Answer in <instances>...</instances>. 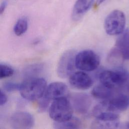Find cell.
Returning <instances> with one entry per match:
<instances>
[{"mask_svg":"<svg viewBox=\"0 0 129 129\" xmlns=\"http://www.w3.org/2000/svg\"><path fill=\"white\" fill-rule=\"evenodd\" d=\"M14 73V69L9 65L1 63L0 65V77L5 78L12 76Z\"/></svg>","mask_w":129,"mask_h":129,"instance_id":"obj_20","label":"cell"},{"mask_svg":"<svg viewBox=\"0 0 129 129\" xmlns=\"http://www.w3.org/2000/svg\"><path fill=\"white\" fill-rule=\"evenodd\" d=\"M91 94L95 98L104 101L110 100L114 96L113 89L109 88L101 83L92 89Z\"/></svg>","mask_w":129,"mask_h":129,"instance_id":"obj_15","label":"cell"},{"mask_svg":"<svg viewBox=\"0 0 129 129\" xmlns=\"http://www.w3.org/2000/svg\"><path fill=\"white\" fill-rule=\"evenodd\" d=\"M81 122L77 118L72 117L62 122H56L54 124L55 129H79L81 127Z\"/></svg>","mask_w":129,"mask_h":129,"instance_id":"obj_16","label":"cell"},{"mask_svg":"<svg viewBox=\"0 0 129 129\" xmlns=\"http://www.w3.org/2000/svg\"><path fill=\"white\" fill-rule=\"evenodd\" d=\"M10 124L13 129H31L34 125V120L30 113L20 111L12 115Z\"/></svg>","mask_w":129,"mask_h":129,"instance_id":"obj_8","label":"cell"},{"mask_svg":"<svg viewBox=\"0 0 129 129\" xmlns=\"http://www.w3.org/2000/svg\"><path fill=\"white\" fill-rule=\"evenodd\" d=\"M106 0H96V5L97 6H99L101 4H102L103 3H104Z\"/></svg>","mask_w":129,"mask_h":129,"instance_id":"obj_25","label":"cell"},{"mask_svg":"<svg viewBox=\"0 0 129 129\" xmlns=\"http://www.w3.org/2000/svg\"><path fill=\"white\" fill-rule=\"evenodd\" d=\"M73 108L78 113L84 114L88 112L91 105V100L89 96L83 93H77L71 97Z\"/></svg>","mask_w":129,"mask_h":129,"instance_id":"obj_11","label":"cell"},{"mask_svg":"<svg viewBox=\"0 0 129 129\" xmlns=\"http://www.w3.org/2000/svg\"><path fill=\"white\" fill-rule=\"evenodd\" d=\"M116 41V47L123 60H129V30L124 31Z\"/></svg>","mask_w":129,"mask_h":129,"instance_id":"obj_13","label":"cell"},{"mask_svg":"<svg viewBox=\"0 0 129 129\" xmlns=\"http://www.w3.org/2000/svg\"><path fill=\"white\" fill-rule=\"evenodd\" d=\"M94 0H76L72 10V17L74 20L80 19L90 8Z\"/></svg>","mask_w":129,"mask_h":129,"instance_id":"obj_12","label":"cell"},{"mask_svg":"<svg viewBox=\"0 0 129 129\" xmlns=\"http://www.w3.org/2000/svg\"><path fill=\"white\" fill-rule=\"evenodd\" d=\"M73 107L67 97L54 100L49 109L50 118L56 122L66 121L72 117Z\"/></svg>","mask_w":129,"mask_h":129,"instance_id":"obj_3","label":"cell"},{"mask_svg":"<svg viewBox=\"0 0 129 129\" xmlns=\"http://www.w3.org/2000/svg\"><path fill=\"white\" fill-rule=\"evenodd\" d=\"M28 23L27 19L22 17L18 20L14 27V32L17 36H21L27 30Z\"/></svg>","mask_w":129,"mask_h":129,"instance_id":"obj_18","label":"cell"},{"mask_svg":"<svg viewBox=\"0 0 129 129\" xmlns=\"http://www.w3.org/2000/svg\"><path fill=\"white\" fill-rule=\"evenodd\" d=\"M69 81L72 86L81 90L88 89L92 86L93 83L91 77L83 71L72 73L69 76Z\"/></svg>","mask_w":129,"mask_h":129,"instance_id":"obj_9","label":"cell"},{"mask_svg":"<svg viewBox=\"0 0 129 129\" xmlns=\"http://www.w3.org/2000/svg\"><path fill=\"white\" fill-rule=\"evenodd\" d=\"M46 87V81L44 78L33 77L27 78L21 83L19 91L25 100L35 101L42 98Z\"/></svg>","mask_w":129,"mask_h":129,"instance_id":"obj_1","label":"cell"},{"mask_svg":"<svg viewBox=\"0 0 129 129\" xmlns=\"http://www.w3.org/2000/svg\"><path fill=\"white\" fill-rule=\"evenodd\" d=\"M42 68L43 66L41 64H36L28 66L24 72L25 75L27 77L26 78L36 77L35 75L40 73Z\"/></svg>","mask_w":129,"mask_h":129,"instance_id":"obj_19","label":"cell"},{"mask_svg":"<svg viewBox=\"0 0 129 129\" xmlns=\"http://www.w3.org/2000/svg\"><path fill=\"white\" fill-rule=\"evenodd\" d=\"M8 101V98L6 94L2 89L0 91V105L1 106L4 105Z\"/></svg>","mask_w":129,"mask_h":129,"instance_id":"obj_23","label":"cell"},{"mask_svg":"<svg viewBox=\"0 0 129 129\" xmlns=\"http://www.w3.org/2000/svg\"><path fill=\"white\" fill-rule=\"evenodd\" d=\"M76 53L74 50L65 51L60 57L57 67L58 75L62 78L70 76L73 73L75 66Z\"/></svg>","mask_w":129,"mask_h":129,"instance_id":"obj_7","label":"cell"},{"mask_svg":"<svg viewBox=\"0 0 129 129\" xmlns=\"http://www.w3.org/2000/svg\"><path fill=\"white\" fill-rule=\"evenodd\" d=\"M8 6V2L7 1H4L2 2L0 6V13L2 14L4 13L5 9Z\"/></svg>","mask_w":129,"mask_h":129,"instance_id":"obj_24","label":"cell"},{"mask_svg":"<svg viewBox=\"0 0 129 129\" xmlns=\"http://www.w3.org/2000/svg\"><path fill=\"white\" fill-rule=\"evenodd\" d=\"M3 86L5 90L8 92H13L16 90H19L20 84L13 82H6L4 83Z\"/></svg>","mask_w":129,"mask_h":129,"instance_id":"obj_21","label":"cell"},{"mask_svg":"<svg viewBox=\"0 0 129 129\" xmlns=\"http://www.w3.org/2000/svg\"><path fill=\"white\" fill-rule=\"evenodd\" d=\"M99 55L91 50H84L76 54L75 57L76 67L84 71H92L100 65Z\"/></svg>","mask_w":129,"mask_h":129,"instance_id":"obj_5","label":"cell"},{"mask_svg":"<svg viewBox=\"0 0 129 129\" xmlns=\"http://www.w3.org/2000/svg\"><path fill=\"white\" fill-rule=\"evenodd\" d=\"M108 100L115 108L120 112L125 111L129 108V97L125 94H118L113 96Z\"/></svg>","mask_w":129,"mask_h":129,"instance_id":"obj_14","label":"cell"},{"mask_svg":"<svg viewBox=\"0 0 129 129\" xmlns=\"http://www.w3.org/2000/svg\"><path fill=\"white\" fill-rule=\"evenodd\" d=\"M119 120L116 121H102L95 120L92 124L94 129H116L120 127Z\"/></svg>","mask_w":129,"mask_h":129,"instance_id":"obj_17","label":"cell"},{"mask_svg":"<svg viewBox=\"0 0 129 129\" xmlns=\"http://www.w3.org/2000/svg\"><path fill=\"white\" fill-rule=\"evenodd\" d=\"M68 94V87L65 83L61 82H54L46 87L44 96L49 100H55L67 97Z\"/></svg>","mask_w":129,"mask_h":129,"instance_id":"obj_10","label":"cell"},{"mask_svg":"<svg viewBox=\"0 0 129 129\" xmlns=\"http://www.w3.org/2000/svg\"><path fill=\"white\" fill-rule=\"evenodd\" d=\"M126 23L124 13L120 10H115L111 12L105 19V30L109 35H119L124 31Z\"/></svg>","mask_w":129,"mask_h":129,"instance_id":"obj_4","label":"cell"},{"mask_svg":"<svg viewBox=\"0 0 129 129\" xmlns=\"http://www.w3.org/2000/svg\"><path fill=\"white\" fill-rule=\"evenodd\" d=\"M49 100L45 96L40 100L39 102V109L40 112L45 111L48 108L49 104Z\"/></svg>","mask_w":129,"mask_h":129,"instance_id":"obj_22","label":"cell"},{"mask_svg":"<svg viewBox=\"0 0 129 129\" xmlns=\"http://www.w3.org/2000/svg\"><path fill=\"white\" fill-rule=\"evenodd\" d=\"M101 83L114 89L126 83L129 79V71L124 67H119L114 70H104L99 76Z\"/></svg>","mask_w":129,"mask_h":129,"instance_id":"obj_2","label":"cell"},{"mask_svg":"<svg viewBox=\"0 0 129 129\" xmlns=\"http://www.w3.org/2000/svg\"><path fill=\"white\" fill-rule=\"evenodd\" d=\"M119 113L109 100H104L101 102L92 110L93 116L95 119L102 121L118 120L120 117Z\"/></svg>","mask_w":129,"mask_h":129,"instance_id":"obj_6","label":"cell"}]
</instances>
